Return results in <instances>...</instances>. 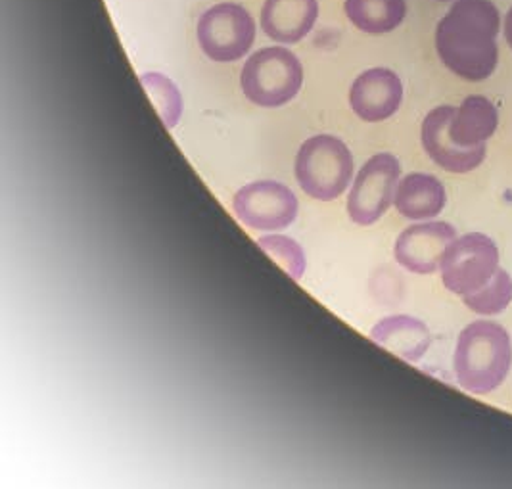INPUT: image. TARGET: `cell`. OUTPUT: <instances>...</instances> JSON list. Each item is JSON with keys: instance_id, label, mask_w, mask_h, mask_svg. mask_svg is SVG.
<instances>
[{"instance_id": "obj_1", "label": "cell", "mask_w": 512, "mask_h": 489, "mask_svg": "<svg viewBox=\"0 0 512 489\" xmlns=\"http://www.w3.org/2000/svg\"><path fill=\"white\" fill-rule=\"evenodd\" d=\"M499 10L491 0H457L436 27V50L457 77L478 83L497 70Z\"/></svg>"}, {"instance_id": "obj_2", "label": "cell", "mask_w": 512, "mask_h": 489, "mask_svg": "<svg viewBox=\"0 0 512 489\" xmlns=\"http://www.w3.org/2000/svg\"><path fill=\"white\" fill-rule=\"evenodd\" d=\"M512 367L509 332L491 321H476L459 334L453 369L468 394L488 396L507 378Z\"/></svg>"}, {"instance_id": "obj_3", "label": "cell", "mask_w": 512, "mask_h": 489, "mask_svg": "<svg viewBox=\"0 0 512 489\" xmlns=\"http://www.w3.org/2000/svg\"><path fill=\"white\" fill-rule=\"evenodd\" d=\"M294 169L307 196L330 202L350 187L353 156L344 140L332 135H315L300 146Z\"/></svg>"}, {"instance_id": "obj_4", "label": "cell", "mask_w": 512, "mask_h": 489, "mask_svg": "<svg viewBox=\"0 0 512 489\" xmlns=\"http://www.w3.org/2000/svg\"><path fill=\"white\" fill-rule=\"evenodd\" d=\"M240 85L246 98L256 106L279 108L300 93L302 62L288 48H263L244 64Z\"/></svg>"}, {"instance_id": "obj_5", "label": "cell", "mask_w": 512, "mask_h": 489, "mask_svg": "<svg viewBox=\"0 0 512 489\" xmlns=\"http://www.w3.org/2000/svg\"><path fill=\"white\" fill-rule=\"evenodd\" d=\"M443 286L455 296H470L482 290L499 269L497 244L482 233L455 238L443 252Z\"/></svg>"}, {"instance_id": "obj_6", "label": "cell", "mask_w": 512, "mask_h": 489, "mask_svg": "<svg viewBox=\"0 0 512 489\" xmlns=\"http://www.w3.org/2000/svg\"><path fill=\"white\" fill-rule=\"evenodd\" d=\"M256 39V22L250 12L233 2L206 10L198 22V43L215 62H236L246 56Z\"/></svg>"}, {"instance_id": "obj_7", "label": "cell", "mask_w": 512, "mask_h": 489, "mask_svg": "<svg viewBox=\"0 0 512 489\" xmlns=\"http://www.w3.org/2000/svg\"><path fill=\"white\" fill-rule=\"evenodd\" d=\"M401 163L394 154H376L359 169L348 196V215L355 225H374L394 204Z\"/></svg>"}, {"instance_id": "obj_8", "label": "cell", "mask_w": 512, "mask_h": 489, "mask_svg": "<svg viewBox=\"0 0 512 489\" xmlns=\"http://www.w3.org/2000/svg\"><path fill=\"white\" fill-rule=\"evenodd\" d=\"M234 215L257 231H282L298 217L296 194L277 181H256L240 188L233 198Z\"/></svg>"}, {"instance_id": "obj_9", "label": "cell", "mask_w": 512, "mask_h": 489, "mask_svg": "<svg viewBox=\"0 0 512 489\" xmlns=\"http://www.w3.org/2000/svg\"><path fill=\"white\" fill-rule=\"evenodd\" d=\"M455 238V227L443 221L411 225L397 236L394 256L397 263L407 271L417 275H432L440 269L443 252Z\"/></svg>"}, {"instance_id": "obj_10", "label": "cell", "mask_w": 512, "mask_h": 489, "mask_svg": "<svg viewBox=\"0 0 512 489\" xmlns=\"http://www.w3.org/2000/svg\"><path fill=\"white\" fill-rule=\"evenodd\" d=\"M453 106H438L422 121L420 139L428 158L449 173H470L486 160V144L465 148L455 144L449 135Z\"/></svg>"}, {"instance_id": "obj_11", "label": "cell", "mask_w": 512, "mask_h": 489, "mask_svg": "<svg viewBox=\"0 0 512 489\" xmlns=\"http://www.w3.org/2000/svg\"><path fill=\"white\" fill-rule=\"evenodd\" d=\"M403 102L399 75L386 68L363 71L351 85V110L363 121L376 123L394 116Z\"/></svg>"}, {"instance_id": "obj_12", "label": "cell", "mask_w": 512, "mask_h": 489, "mask_svg": "<svg viewBox=\"0 0 512 489\" xmlns=\"http://www.w3.org/2000/svg\"><path fill=\"white\" fill-rule=\"evenodd\" d=\"M319 16L317 0H265L261 10V29L282 45L302 41Z\"/></svg>"}, {"instance_id": "obj_13", "label": "cell", "mask_w": 512, "mask_h": 489, "mask_svg": "<svg viewBox=\"0 0 512 489\" xmlns=\"http://www.w3.org/2000/svg\"><path fill=\"white\" fill-rule=\"evenodd\" d=\"M371 340L409 363H419L432 344L428 326L411 315L384 317L373 326Z\"/></svg>"}, {"instance_id": "obj_14", "label": "cell", "mask_w": 512, "mask_h": 489, "mask_svg": "<svg viewBox=\"0 0 512 489\" xmlns=\"http://www.w3.org/2000/svg\"><path fill=\"white\" fill-rule=\"evenodd\" d=\"M447 194L442 181L428 173H411L397 183L394 206L411 221L432 219L442 213Z\"/></svg>"}, {"instance_id": "obj_15", "label": "cell", "mask_w": 512, "mask_h": 489, "mask_svg": "<svg viewBox=\"0 0 512 489\" xmlns=\"http://www.w3.org/2000/svg\"><path fill=\"white\" fill-rule=\"evenodd\" d=\"M499 114L495 104L486 96H468L451 117L449 135L455 144L465 148H478L486 144L497 131Z\"/></svg>"}, {"instance_id": "obj_16", "label": "cell", "mask_w": 512, "mask_h": 489, "mask_svg": "<svg viewBox=\"0 0 512 489\" xmlns=\"http://www.w3.org/2000/svg\"><path fill=\"white\" fill-rule=\"evenodd\" d=\"M346 16L351 24L365 33H390L403 24L407 16L405 0H346Z\"/></svg>"}, {"instance_id": "obj_17", "label": "cell", "mask_w": 512, "mask_h": 489, "mask_svg": "<svg viewBox=\"0 0 512 489\" xmlns=\"http://www.w3.org/2000/svg\"><path fill=\"white\" fill-rule=\"evenodd\" d=\"M512 302V277L505 269H497V273L493 275V279L488 284L463 298V303L470 311L478 313V315H499L503 313Z\"/></svg>"}, {"instance_id": "obj_18", "label": "cell", "mask_w": 512, "mask_h": 489, "mask_svg": "<svg viewBox=\"0 0 512 489\" xmlns=\"http://www.w3.org/2000/svg\"><path fill=\"white\" fill-rule=\"evenodd\" d=\"M140 83L152 98L158 114L162 117L163 125L167 129H173L179 123L183 112V100L179 89L173 85V81L163 77L162 73H146L140 77Z\"/></svg>"}, {"instance_id": "obj_19", "label": "cell", "mask_w": 512, "mask_h": 489, "mask_svg": "<svg viewBox=\"0 0 512 489\" xmlns=\"http://www.w3.org/2000/svg\"><path fill=\"white\" fill-rule=\"evenodd\" d=\"M257 246L280 265L290 279L302 280L305 273V254L294 238L284 234H267L257 240Z\"/></svg>"}, {"instance_id": "obj_20", "label": "cell", "mask_w": 512, "mask_h": 489, "mask_svg": "<svg viewBox=\"0 0 512 489\" xmlns=\"http://www.w3.org/2000/svg\"><path fill=\"white\" fill-rule=\"evenodd\" d=\"M505 39H507L509 47L512 48V8L507 14V20H505Z\"/></svg>"}]
</instances>
